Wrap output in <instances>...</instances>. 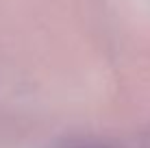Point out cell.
<instances>
[]
</instances>
